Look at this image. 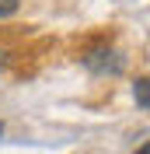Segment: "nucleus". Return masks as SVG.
Returning a JSON list of instances; mask_svg holds the SVG:
<instances>
[{"label":"nucleus","instance_id":"1","mask_svg":"<svg viewBox=\"0 0 150 154\" xmlns=\"http://www.w3.org/2000/svg\"><path fill=\"white\" fill-rule=\"evenodd\" d=\"M84 67L91 70V74H122L126 60H122L115 49H91L84 56Z\"/></svg>","mask_w":150,"mask_h":154},{"label":"nucleus","instance_id":"2","mask_svg":"<svg viewBox=\"0 0 150 154\" xmlns=\"http://www.w3.org/2000/svg\"><path fill=\"white\" fill-rule=\"evenodd\" d=\"M133 98H136V105L147 109L150 105V88H147V77H140L136 84H133Z\"/></svg>","mask_w":150,"mask_h":154},{"label":"nucleus","instance_id":"4","mask_svg":"<svg viewBox=\"0 0 150 154\" xmlns=\"http://www.w3.org/2000/svg\"><path fill=\"white\" fill-rule=\"evenodd\" d=\"M136 154H150V151H147V144H140V151H136Z\"/></svg>","mask_w":150,"mask_h":154},{"label":"nucleus","instance_id":"5","mask_svg":"<svg viewBox=\"0 0 150 154\" xmlns=\"http://www.w3.org/2000/svg\"><path fill=\"white\" fill-rule=\"evenodd\" d=\"M0 133H4V126H0Z\"/></svg>","mask_w":150,"mask_h":154},{"label":"nucleus","instance_id":"3","mask_svg":"<svg viewBox=\"0 0 150 154\" xmlns=\"http://www.w3.org/2000/svg\"><path fill=\"white\" fill-rule=\"evenodd\" d=\"M21 0H0V18H10V14H18Z\"/></svg>","mask_w":150,"mask_h":154}]
</instances>
